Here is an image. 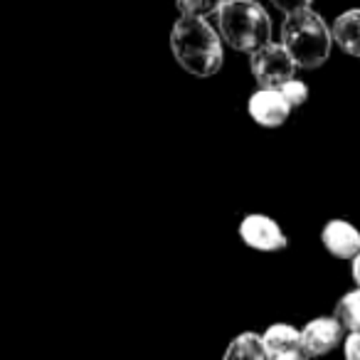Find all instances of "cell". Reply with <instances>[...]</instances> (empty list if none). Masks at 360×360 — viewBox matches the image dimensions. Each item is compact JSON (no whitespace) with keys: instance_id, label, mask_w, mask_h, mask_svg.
<instances>
[{"instance_id":"obj_6","label":"cell","mask_w":360,"mask_h":360,"mask_svg":"<svg viewBox=\"0 0 360 360\" xmlns=\"http://www.w3.org/2000/svg\"><path fill=\"white\" fill-rule=\"evenodd\" d=\"M250 116L264 129H279L286 124L291 114V104L286 101V96L281 94V89H266L262 86L259 91L250 96Z\"/></svg>"},{"instance_id":"obj_8","label":"cell","mask_w":360,"mask_h":360,"mask_svg":"<svg viewBox=\"0 0 360 360\" xmlns=\"http://www.w3.org/2000/svg\"><path fill=\"white\" fill-rule=\"evenodd\" d=\"M321 242L338 259H355V255L360 252V232L345 220L326 222L323 232H321Z\"/></svg>"},{"instance_id":"obj_2","label":"cell","mask_w":360,"mask_h":360,"mask_svg":"<svg viewBox=\"0 0 360 360\" xmlns=\"http://www.w3.org/2000/svg\"><path fill=\"white\" fill-rule=\"evenodd\" d=\"M281 42L291 52L296 65L304 70H316L326 65L333 45V30L326 25V20L311 8L289 13L281 25Z\"/></svg>"},{"instance_id":"obj_3","label":"cell","mask_w":360,"mask_h":360,"mask_svg":"<svg viewBox=\"0 0 360 360\" xmlns=\"http://www.w3.org/2000/svg\"><path fill=\"white\" fill-rule=\"evenodd\" d=\"M217 25L222 40L237 52L252 55L271 40V20L255 0H225L217 11Z\"/></svg>"},{"instance_id":"obj_11","label":"cell","mask_w":360,"mask_h":360,"mask_svg":"<svg viewBox=\"0 0 360 360\" xmlns=\"http://www.w3.org/2000/svg\"><path fill=\"white\" fill-rule=\"evenodd\" d=\"M227 360H264L269 358V350H266L264 343V335H257V333H242L237 335L235 340L230 343L225 353Z\"/></svg>"},{"instance_id":"obj_16","label":"cell","mask_w":360,"mask_h":360,"mask_svg":"<svg viewBox=\"0 0 360 360\" xmlns=\"http://www.w3.org/2000/svg\"><path fill=\"white\" fill-rule=\"evenodd\" d=\"M345 358L360 360V330H350L348 340H345Z\"/></svg>"},{"instance_id":"obj_4","label":"cell","mask_w":360,"mask_h":360,"mask_svg":"<svg viewBox=\"0 0 360 360\" xmlns=\"http://www.w3.org/2000/svg\"><path fill=\"white\" fill-rule=\"evenodd\" d=\"M252 75H255L257 84L266 86V89H279L281 84H286L289 79H294L296 75V60L291 57V52L281 45H264L259 50L252 52Z\"/></svg>"},{"instance_id":"obj_1","label":"cell","mask_w":360,"mask_h":360,"mask_svg":"<svg viewBox=\"0 0 360 360\" xmlns=\"http://www.w3.org/2000/svg\"><path fill=\"white\" fill-rule=\"evenodd\" d=\"M170 50L178 65L195 77H212L222 70V42L205 18L183 15L170 30Z\"/></svg>"},{"instance_id":"obj_17","label":"cell","mask_w":360,"mask_h":360,"mask_svg":"<svg viewBox=\"0 0 360 360\" xmlns=\"http://www.w3.org/2000/svg\"><path fill=\"white\" fill-rule=\"evenodd\" d=\"M353 279H355V284L360 286V252L355 255V259H353Z\"/></svg>"},{"instance_id":"obj_13","label":"cell","mask_w":360,"mask_h":360,"mask_svg":"<svg viewBox=\"0 0 360 360\" xmlns=\"http://www.w3.org/2000/svg\"><path fill=\"white\" fill-rule=\"evenodd\" d=\"M225 0H175V6L183 15H198V18H207L212 13H217L222 8Z\"/></svg>"},{"instance_id":"obj_5","label":"cell","mask_w":360,"mask_h":360,"mask_svg":"<svg viewBox=\"0 0 360 360\" xmlns=\"http://www.w3.org/2000/svg\"><path fill=\"white\" fill-rule=\"evenodd\" d=\"M240 237L257 252H279L289 245L281 227L266 215H247L240 225Z\"/></svg>"},{"instance_id":"obj_10","label":"cell","mask_w":360,"mask_h":360,"mask_svg":"<svg viewBox=\"0 0 360 360\" xmlns=\"http://www.w3.org/2000/svg\"><path fill=\"white\" fill-rule=\"evenodd\" d=\"M333 40L345 55L360 57V8L345 11L333 22Z\"/></svg>"},{"instance_id":"obj_12","label":"cell","mask_w":360,"mask_h":360,"mask_svg":"<svg viewBox=\"0 0 360 360\" xmlns=\"http://www.w3.org/2000/svg\"><path fill=\"white\" fill-rule=\"evenodd\" d=\"M335 319L343 323L345 330H360V289L345 294L335 304Z\"/></svg>"},{"instance_id":"obj_15","label":"cell","mask_w":360,"mask_h":360,"mask_svg":"<svg viewBox=\"0 0 360 360\" xmlns=\"http://www.w3.org/2000/svg\"><path fill=\"white\" fill-rule=\"evenodd\" d=\"M271 3H274L281 13H286V15H289V13H296V11H304V8H309L314 0H271Z\"/></svg>"},{"instance_id":"obj_9","label":"cell","mask_w":360,"mask_h":360,"mask_svg":"<svg viewBox=\"0 0 360 360\" xmlns=\"http://www.w3.org/2000/svg\"><path fill=\"white\" fill-rule=\"evenodd\" d=\"M264 343H266V350H269V358H274V360L306 358L301 330L291 328V326H286V323L269 326L264 333Z\"/></svg>"},{"instance_id":"obj_7","label":"cell","mask_w":360,"mask_h":360,"mask_svg":"<svg viewBox=\"0 0 360 360\" xmlns=\"http://www.w3.org/2000/svg\"><path fill=\"white\" fill-rule=\"evenodd\" d=\"M340 335H343V323L338 319H328V316H321L314 319L304 326L301 330V338H304V353L306 358H316V355H326L340 343Z\"/></svg>"},{"instance_id":"obj_14","label":"cell","mask_w":360,"mask_h":360,"mask_svg":"<svg viewBox=\"0 0 360 360\" xmlns=\"http://www.w3.org/2000/svg\"><path fill=\"white\" fill-rule=\"evenodd\" d=\"M279 89H281V94L286 96V101L291 104V109H299V106H304L306 99H309V86L299 79H289L286 84H281Z\"/></svg>"}]
</instances>
